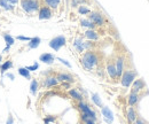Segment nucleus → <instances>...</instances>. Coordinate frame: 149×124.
Wrapping results in <instances>:
<instances>
[{
	"label": "nucleus",
	"mask_w": 149,
	"mask_h": 124,
	"mask_svg": "<svg viewBox=\"0 0 149 124\" xmlns=\"http://www.w3.org/2000/svg\"><path fill=\"white\" fill-rule=\"evenodd\" d=\"M9 50H10V46H6V47L2 50V53H3V54L8 53V52H9Z\"/></svg>",
	"instance_id": "nucleus-41"
},
{
	"label": "nucleus",
	"mask_w": 149,
	"mask_h": 124,
	"mask_svg": "<svg viewBox=\"0 0 149 124\" xmlns=\"http://www.w3.org/2000/svg\"><path fill=\"white\" fill-rule=\"evenodd\" d=\"M115 64H116V70H117V78L119 79L122 74L125 70V56L117 55L115 57Z\"/></svg>",
	"instance_id": "nucleus-9"
},
{
	"label": "nucleus",
	"mask_w": 149,
	"mask_h": 124,
	"mask_svg": "<svg viewBox=\"0 0 149 124\" xmlns=\"http://www.w3.org/2000/svg\"><path fill=\"white\" fill-rule=\"evenodd\" d=\"M80 63L86 71H93L101 63V55L95 50L85 51L80 56Z\"/></svg>",
	"instance_id": "nucleus-1"
},
{
	"label": "nucleus",
	"mask_w": 149,
	"mask_h": 124,
	"mask_svg": "<svg viewBox=\"0 0 149 124\" xmlns=\"http://www.w3.org/2000/svg\"><path fill=\"white\" fill-rule=\"evenodd\" d=\"M19 5H21V8L26 14L38 13V11L41 6L39 0H19Z\"/></svg>",
	"instance_id": "nucleus-3"
},
{
	"label": "nucleus",
	"mask_w": 149,
	"mask_h": 124,
	"mask_svg": "<svg viewBox=\"0 0 149 124\" xmlns=\"http://www.w3.org/2000/svg\"><path fill=\"white\" fill-rule=\"evenodd\" d=\"M83 124H96V121H93V120H88V121H86L85 123Z\"/></svg>",
	"instance_id": "nucleus-42"
},
{
	"label": "nucleus",
	"mask_w": 149,
	"mask_h": 124,
	"mask_svg": "<svg viewBox=\"0 0 149 124\" xmlns=\"http://www.w3.org/2000/svg\"><path fill=\"white\" fill-rule=\"evenodd\" d=\"M60 83L56 79L55 75H48L44 78V82H42V86L46 88V89H51V88H54V86H57Z\"/></svg>",
	"instance_id": "nucleus-13"
},
{
	"label": "nucleus",
	"mask_w": 149,
	"mask_h": 124,
	"mask_svg": "<svg viewBox=\"0 0 149 124\" xmlns=\"http://www.w3.org/2000/svg\"><path fill=\"white\" fill-rule=\"evenodd\" d=\"M132 124H135V122H134V123H132Z\"/></svg>",
	"instance_id": "nucleus-44"
},
{
	"label": "nucleus",
	"mask_w": 149,
	"mask_h": 124,
	"mask_svg": "<svg viewBox=\"0 0 149 124\" xmlns=\"http://www.w3.org/2000/svg\"><path fill=\"white\" fill-rule=\"evenodd\" d=\"M15 39L16 40H19V41H30V37H28V36H22V35H19L15 37Z\"/></svg>",
	"instance_id": "nucleus-34"
},
{
	"label": "nucleus",
	"mask_w": 149,
	"mask_h": 124,
	"mask_svg": "<svg viewBox=\"0 0 149 124\" xmlns=\"http://www.w3.org/2000/svg\"><path fill=\"white\" fill-rule=\"evenodd\" d=\"M3 62V59H2V55L0 54V66H1V63Z\"/></svg>",
	"instance_id": "nucleus-43"
},
{
	"label": "nucleus",
	"mask_w": 149,
	"mask_h": 124,
	"mask_svg": "<svg viewBox=\"0 0 149 124\" xmlns=\"http://www.w3.org/2000/svg\"><path fill=\"white\" fill-rule=\"evenodd\" d=\"M56 60H57V61H60L62 64H64L67 68H72L71 63H70L68 60H65V59H63V57H60V56H57V57H56Z\"/></svg>",
	"instance_id": "nucleus-32"
},
{
	"label": "nucleus",
	"mask_w": 149,
	"mask_h": 124,
	"mask_svg": "<svg viewBox=\"0 0 149 124\" xmlns=\"http://www.w3.org/2000/svg\"><path fill=\"white\" fill-rule=\"evenodd\" d=\"M40 43H41V39L39 37H32L30 39V41H28V47H29V50H36L40 45Z\"/></svg>",
	"instance_id": "nucleus-21"
},
{
	"label": "nucleus",
	"mask_w": 149,
	"mask_h": 124,
	"mask_svg": "<svg viewBox=\"0 0 149 124\" xmlns=\"http://www.w3.org/2000/svg\"><path fill=\"white\" fill-rule=\"evenodd\" d=\"M135 124H148V123H147L142 117H140V116H139V117L136 118V121H135Z\"/></svg>",
	"instance_id": "nucleus-38"
},
{
	"label": "nucleus",
	"mask_w": 149,
	"mask_h": 124,
	"mask_svg": "<svg viewBox=\"0 0 149 124\" xmlns=\"http://www.w3.org/2000/svg\"><path fill=\"white\" fill-rule=\"evenodd\" d=\"M136 77H138L136 70H134V69H125L124 72L122 74L119 81H120V84H122L123 88L129 89L132 85V83L136 79Z\"/></svg>",
	"instance_id": "nucleus-2"
},
{
	"label": "nucleus",
	"mask_w": 149,
	"mask_h": 124,
	"mask_svg": "<svg viewBox=\"0 0 149 124\" xmlns=\"http://www.w3.org/2000/svg\"><path fill=\"white\" fill-rule=\"evenodd\" d=\"M8 78H10V81H14L15 79V76H14V74H12V72H7V75H6Z\"/></svg>",
	"instance_id": "nucleus-40"
},
{
	"label": "nucleus",
	"mask_w": 149,
	"mask_h": 124,
	"mask_svg": "<svg viewBox=\"0 0 149 124\" xmlns=\"http://www.w3.org/2000/svg\"><path fill=\"white\" fill-rule=\"evenodd\" d=\"M19 74L22 76V77H24V78H26V79H31V74H30V71L28 70L25 67H19Z\"/></svg>",
	"instance_id": "nucleus-27"
},
{
	"label": "nucleus",
	"mask_w": 149,
	"mask_h": 124,
	"mask_svg": "<svg viewBox=\"0 0 149 124\" xmlns=\"http://www.w3.org/2000/svg\"><path fill=\"white\" fill-rule=\"evenodd\" d=\"M106 72L112 81H117V70H116V64H115V59H108L106 62Z\"/></svg>",
	"instance_id": "nucleus-7"
},
{
	"label": "nucleus",
	"mask_w": 149,
	"mask_h": 124,
	"mask_svg": "<svg viewBox=\"0 0 149 124\" xmlns=\"http://www.w3.org/2000/svg\"><path fill=\"white\" fill-rule=\"evenodd\" d=\"M95 47V43L91 40H84V48L85 51H92Z\"/></svg>",
	"instance_id": "nucleus-30"
},
{
	"label": "nucleus",
	"mask_w": 149,
	"mask_h": 124,
	"mask_svg": "<svg viewBox=\"0 0 149 124\" xmlns=\"http://www.w3.org/2000/svg\"><path fill=\"white\" fill-rule=\"evenodd\" d=\"M6 124H14V116L9 113L8 114V117H7V121H6Z\"/></svg>",
	"instance_id": "nucleus-35"
},
{
	"label": "nucleus",
	"mask_w": 149,
	"mask_h": 124,
	"mask_svg": "<svg viewBox=\"0 0 149 124\" xmlns=\"http://www.w3.org/2000/svg\"><path fill=\"white\" fill-rule=\"evenodd\" d=\"M140 99H141V94L140 93H132V92H130V94L127 97V105H129V107L136 106L139 104Z\"/></svg>",
	"instance_id": "nucleus-17"
},
{
	"label": "nucleus",
	"mask_w": 149,
	"mask_h": 124,
	"mask_svg": "<svg viewBox=\"0 0 149 124\" xmlns=\"http://www.w3.org/2000/svg\"><path fill=\"white\" fill-rule=\"evenodd\" d=\"M79 23H80V25H81V27H84V28H86V29L95 30V28H96V25L94 24L92 21H90L88 18H81Z\"/></svg>",
	"instance_id": "nucleus-22"
},
{
	"label": "nucleus",
	"mask_w": 149,
	"mask_h": 124,
	"mask_svg": "<svg viewBox=\"0 0 149 124\" xmlns=\"http://www.w3.org/2000/svg\"><path fill=\"white\" fill-rule=\"evenodd\" d=\"M131 86H132V89H131V92H132V93H140L141 91L146 90V88H147V85H146L143 78H136V79L132 83Z\"/></svg>",
	"instance_id": "nucleus-11"
},
{
	"label": "nucleus",
	"mask_w": 149,
	"mask_h": 124,
	"mask_svg": "<svg viewBox=\"0 0 149 124\" xmlns=\"http://www.w3.org/2000/svg\"><path fill=\"white\" fill-rule=\"evenodd\" d=\"M60 84H61V86H62L64 90H70V89H71V84H70V83L63 82V83H60Z\"/></svg>",
	"instance_id": "nucleus-36"
},
{
	"label": "nucleus",
	"mask_w": 149,
	"mask_h": 124,
	"mask_svg": "<svg viewBox=\"0 0 149 124\" xmlns=\"http://www.w3.org/2000/svg\"><path fill=\"white\" fill-rule=\"evenodd\" d=\"M70 6H71L72 8H78V6H79V1H78V0H71Z\"/></svg>",
	"instance_id": "nucleus-37"
},
{
	"label": "nucleus",
	"mask_w": 149,
	"mask_h": 124,
	"mask_svg": "<svg viewBox=\"0 0 149 124\" xmlns=\"http://www.w3.org/2000/svg\"><path fill=\"white\" fill-rule=\"evenodd\" d=\"M100 109H101V115L103 116L104 122L107 124H112L115 117H113V113H112L111 109L107 106H103L102 108H100Z\"/></svg>",
	"instance_id": "nucleus-12"
},
{
	"label": "nucleus",
	"mask_w": 149,
	"mask_h": 124,
	"mask_svg": "<svg viewBox=\"0 0 149 124\" xmlns=\"http://www.w3.org/2000/svg\"><path fill=\"white\" fill-rule=\"evenodd\" d=\"M44 2H45V5L48 6L51 9L56 11V9L58 8L60 4H61V0H44Z\"/></svg>",
	"instance_id": "nucleus-25"
},
{
	"label": "nucleus",
	"mask_w": 149,
	"mask_h": 124,
	"mask_svg": "<svg viewBox=\"0 0 149 124\" xmlns=\"http://www.w3.org/2000/svg\"><path fill=\"white\" fill-rule=\"evenodd\" d=\"M77 108H78V110H79L80 113L86 114L91 120L97 121V114H96V111H95V110H94L93 108L90 106L87 102H85L84 100L77 102Z\"/></svg>",
	"instance_id": "nucleus-4"
},
{
	"label": "nucleus",
	"mask_w": 149,
	"mask_h": 124,
	"mask_svg": "<svg viewBox=\"0 0 149 124\" xmlns=\"http://www.w3.org/2000/svg\"><path fill=\"white\" fill-rule=\"evenodd\" d=\"M38 89H39V82H38L37 79L32 78L31 82H30V93L32 95H36L38 92Z\"/></svg>",
	"instance_id": "nucleus-26"
},
{
	"label": "nucleus",
	"mask_w": 149,
	"mask_h": 124,
	"mask_svg": "<svg viewBox=\"0 0 149 124\" xmlns=\"http://www.w3.org/2000/svg\"><path fill=\"white\" fill-rule=\"evenodd\" d=\"M55 60V55L52 53H42L40 54V56H39V61L45 63V64H52V63H54Z\"/></svg>",
	"instance_id": "nucleus-16"
},
{
	"label": "nucleus",
	"mask_w": 149,
	"mask_h": 124,
	"mask_svg": "<svg viewBox=\"0 0 149 124\" xmlns=\"http://www.w3.org/2000/svg\"><path fill=\"white\" fill-rule=\"evenodd\" d=\"M56 122V116L54 115H47L44 117V123L45 124H52Z\"/></svg>",
	"instance_id": "nucleus-31"
},
{
	"label": "nucleus",
	"mask_w": 149,
	"mask_h": 124,
	"mask_svg": "<svg viewBox=\"0 0 149 124\" xmlns=\"http://www.w3.org/2000/svg\"><path fill=\"white\" fill-rule=\"evenodd\" d=\"M72 45H74V48L76 50V52H78L79 54H83L85 52V48H84V39L81 37L74 38Z\"/></svg>",
	"instance_id": "nucleus-18"
},
{
	"label": "nucleus",
	"mask_w": 149,
	"mask_h": 124,
	"mask_svg": "<svg viewBox=\"0 0 149 124\" xmlns=\"http://www.w3.org/2000/svg\"><path fill=\"white\" fill-rule=\"evenodd\" d=\"M8 4H10V5H13V6H15V5H17L19 4V0H6Z\"/></svg>",
	"instance_id": "nucleus-39"
},
{
	"label": "nucleus",
	"mask_w": 149,
	"mask_h": 124,
	"mask_svg": "<svg viewBox=\"0 0 149 124\" xmlns=\"http://www.w3.org/2000/svg\"><path fill=\"white\" fill-rule=\"evenodd\" d=\"M77 9H78V13H79L80 15H88V14L92 12V11H91L87 6H85V5H79Z\"/></svg>",
	"instance_id": "nucleus-28"
},
{
	"label": "nucleus",
	"mask_w": 149,
	"mask_h": 124,
	"mask_svg": "<svg viewBox=\"0 0 149 124\" xmlns=\"http://www.w3.org/2000/svg\"><path fill=\"white\" fill-rule=\"evenodd\" d=\"M53 15H54L53 9H51L48 6H46V5L40 6V8L38 11V18L39 20H49V18H53Z\"/></svg>",
	"instance_id": "nucleus-10"
},
{
	"label": "nucleus",
	"mask_w": 149,
	"mask_h": 124,
	"mask_svg": "<svg viewBox=\"0 0 149 124\" xmlns=\"http://www.w3.org/2000/svg\"><path fill=\"white\" fill-rule=\"evenodd\" d=\"M65 45H67V38L63 35L56 36L53 39H51L49 43H48V46H49L52 50H54L55 52H58V51H60L62 47H64Z\"/></svg>",
	"instance_id": "nucleus-5"
},
{
	"label": "nucleus",
	"mask_w": 149,
	"mask_h": 124,
	"mask_svg": "<svg viewBox=\"0 0 149 124\" xmlns=\"http://www.w3.org/2000/svg\"><path fill=\"white\" fill-rule=\"evenodd\" d=\"M138 117H139V115H138V110L135 109V107H129L126 110V118H127L129 123H134Z\"/></svg>",
	"instance_id": "nucleus-14"
},
{
	"label": "nucleus",
	"mask_w": 149,
	"mask_h": 124,
	"mask_svg": "<svg viewBox=\"0 0 149 124\" xmlns=\"http://www.w3.org/2000/svg\"><path fill=\"white\" fill-rule=\"evenodd\" d=\"M91 100L93 101V104L96 107H99V108H102L103 107V102H102L99 93H92L91 94Z\"/></svg>",
	"instance_id": "nucleus-23"
},
{
	"label": "nucleus",
	"mask_w": 149,
	"mask_h": 124,
	"mask_svg": "<svg viewBox=\"0 0 149 124\" xmlns=\"http://www.w3.org/2000/svg\"><path fill=\"white\" fill-rule=\"evenodd\" d=\"M2 38H3V40H5L6 46H10V47H12V46L15 44V38H14L13 36H10L9 34H7V32L2 34Z\"/></svg>",
	"instance_id": "nucleus-24"
},
{
	"label": "nucleus",
	"mask_w": 149,
	"mask_h": 124,
	"mask_svg": "<svg viewBox=\"0 0 149 124\" xmlns=\"http://www.w3.org/2000/svg\"><path fill=\"white\" fill-rule=\"evenodd\" d=\"M87 18H88L90 21H92L96 27H103V25H106V18H104V15H103L101 12H99V11H92V12L87 15Z\"/></svg>",
	"instance_id": "nucleus-6"
},
{
	"label": "nucleus",
	"mask_w": 149,
	"mask_h": 124,
	"mask_svg": "<svg viewBox=\"0 0 149 124\" xmlns=\"http://www.w3.org/2000/svg\"><path fill=\"white\" fill-rule=\"evenodd\" d=\"M28 70L30 71V72H32V71H36V70H38L39 69V63L38 62H35L33 64H31V66H26L25 67Z\"/></svg>",
	"instance_id": "nucleus-33"
},
{
	"label": "nucleus",
	"mask_w": 149,
	"mask_h": 124,
	"mask_svg": "<svg viewBox=\"0 0 149 124\" xmlns=\"http://www.w3.org/2000/svg\"><path fill=\"white\" fill-rule=\"evenodd\" d=\"M84 37L86 38V40H91V41H97L100 39L99 32L95 30H91V29H87L84 32Z\"/></svg>",
	"instance_id": "nucleus-19"
},
{
	"label": "nucleus",
	"mask_w": 149,
	"mask_h": 124,
	"mask_svg": "<svg viewBox=\"0 0 149 124\" xmlns=\"http://www.w3.org/2000/svg\"><path fill=\"white\" fill-rule=\"evenodd\" d=\"M13 61L10 60V59H8V60H6V61H3L2 63H1V66H0V71H1V75H3L5 72L7 70H9V69H12L13 68Z\"/></svg>",
	"instance_id": "nucleus-20"
},
{
	"label": "nucleus",
	"mask_w": 149,
	"mask_h": 124,
	"mask_svg": "<svg viewBox=\"0 0 149 124\" xmlns=\"http://www.w3.org/2000/svg\"><path fill=\"white\" fill-rule=\"evenodd\" d=\"M0 12H1V8H0Z\"/></svg>",
	"instance_id": "nucleus-45"
},
{
	"label": "nucleus",
	"mask_w": 149,
	"mask_h": 124,
	"mask_svg": "<svg viewBox=\"0 0 149 124\" xmlns=\"http://www.w3.org/2000/svg\"><path fill=\"white\" fill-rule=\"evenodd\" d=\"M56 79L58 81V83H63V82H67V83H70V84H74L76 83V78L71 72H67V71H58L56 72Z\"/></svg>",
	"instance_id": "nucleus-8"
},
{
	"label": "nucleus",
	"mask_w": 149,
	"mask_h": 124,
	"mask_svg": "<svg viewBox=\"0 0 149 124\" xmlns=\"http://www.w3.org/2000/svg\"><path fill=\"white\" fill-rule=\"evenodd\" d=\"M0 8L5 9V11H14L15 6H13V5H10V4H8L6 0H0Z\"/></svg>",
	"instance_id": "nucleus-29"
},
{
	"label": "nucleus",
	"mask_w": 149,
	"mask_h": 124,
	"mask_svg": "<svg viewBox=\"0 0 149 124\" xmlns=\"http://www.w3.org/2000/svg\"><path fill=\"white\" fill-rule=\"evenodd\" d=\"M68 94L70 95L71 99L78 101H83L84 100V94H81V92L78 90V88H71L70 90H68Z\"/></svg>",
	"instance_id": "nucleus-15"
}]
</instances>
